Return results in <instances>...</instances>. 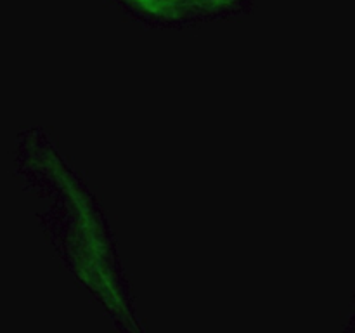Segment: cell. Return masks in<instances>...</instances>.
I'll return each mask as SVG.
<instances>
[{
  "mask_svg": "<svg viewBox=\"0 0 355 333\" xmlns=\"http://www.w3.org/2000/svg\"><path fill=\"white\" fill-rule=\"evenodd\" d=\"M142 16L165 21L210 17L238 9L243 0H118Z\"/></svg>",
  "mask_w": 355,
  "mask_h": 333,
  "instance_id": "cell-1",
  "label": "cell"
}]
</instances>
